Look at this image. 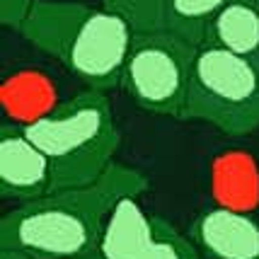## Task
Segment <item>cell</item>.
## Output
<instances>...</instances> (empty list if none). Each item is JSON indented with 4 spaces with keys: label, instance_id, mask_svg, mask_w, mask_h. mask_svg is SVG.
Segmentation results:
<instances>
[{
    "label": "cell",
    "instance_id": "obj_1",
    "mask_svg": "<svg viewBox=\"0 0 259 259\" xmlns=\"http://www.w3.org/2000/svg\"><path fill=\"white\" fill-rule=\"evenodd\" d=\"M138 169L114 162L100 180L20 201L0 221V247L32 259H82L100 252V237L112 206L124 194L146 192Z\"/></svg>",
    "mask_w": 259,
    "mask_h": 259
},
{
    "label": "cell",
    "instance_id": "obj_2",
    "mask_svg": "<svg viewBox=\"0 0 259 259\" xmlns=\"http://www.w3.org/2000/svg\"><path fill=\"white\" fill-rule=\"evenodd\" d=\"M20 32L88 88L104 92L121 85L136 29L109 8L34 0Z\"/></svg>",
    "mask_w": 259,
    "mask_h": 259
},
{
    "label": "cell",
    "instance_id": "obj_3",
    "mask_svg": "<svg viewBox=\"0 0 259 259\" xmlns=\"http://www.w3.org/2000/svg\"><path fill=\"white\" fill-rule=\"evenodd\" d=\"M22 128L51 160L54 189L100 180L114 165L121 141L107 95L95 88L56 104Z\"/></svg>",
    "mask_w": 259,
    "mask_h": 259
},
{
    "label": "cell",
    "instance_id": "obj_4",
    "mask_svg": "<svg viewBox=\"0 0 259 259\" xmlns=\"http://www.w3.org/2000/svg\"><path fill=\"white\" fill-rule=\"evenodd\" d=\"M184 119L206 121L230 136L259 128V54L196 46Z\"/></svg>",
    "mask_w": 259,
    "mask_h": 259
},
{
    "label": "cell",
    "instance_id": "obj_5",
    "mask_svg": "<svg viewBox=\"0 0 259 259\" xmlns=\"http://www.w3.org/2000/svg\"><path fill=\"white\" fill-rule=\"evenodd\" d=\"M194 54L196 46L169 29L136 32L121 88L146 112L184 119Z\"/></svg>",
    "mask_w": 259,
    "mask_h": 259
},
{
    "label": "cell",
    "instance_id": "obj_6",
    "mask_svg": "<svg viewBox=\"0 0 259 259\" xmlns=\"http://www.w3.org/2000/svg\"><path fill=\"white\" fill-rule=\"evenodd\" d=\"M54 192V167L41 148L24 134L22 124L0 126V194L29 201Z\"/></svg>",
    "mask_w": 259,
    "mask_h": 259
},
{
    "label": "cell",
    "instance_id": "obj_7",
    "mask_svg": "<svg viewBox=\"0 0 259 259\" xmlns=\"http://www.w3.org/2000/svg\"><path fill=\"white\" fill-rule=\"evenodd\" d=\"M192 240L211 259H259V221L235 206L203 211L192 228Z\"/></svg>",
    "mask_w": 259,
    "mask_h": 259
},
{
    "label": "cell",
    "instance_id": "obj_8",
    "mask_svg": "<svg viewBox=\"0 0 259 259\" xmlns=\"http://www.w3.org/2000/svg\"><path fill=\"white\" fill-rule=\"evenodd\" d=\"M141 194H124L112 206L100 237L102 259H146L155 237V215L143 211Z\"/></svg>",
    "mask_w": 259,
    "mask_h": 259
},
{
    "label": "cell",
    "instance_id": "obj_9",
    "mask_svg": "<svg viewBox=\"0 0 259 259\" xmlns=\"http://www.w3.org/2000/svg\"><path fill=\"white\" fill-rule=\"evenodd\" d=\"M203 44H215L237 54H259L257 0H230L208 24Z\"/></svg>",
    "mask_w": 259,
    "mask_h": 259
},
{
    "label": "cell",
    "instance_id": "obj_10",
    "mask_svg": "<svg viewBox=\"0 0 259 259\" xmlns=\"http://www.w3.org/2000/svg\"><path fill=\"white\" fill-rule=\"evenodd\" d=\"M230 0H165V29L192 41L203 44L208 24Z\"/></svg>",
    "mask_w": 259,
    "mask_h": 259
},
{
    "label": "cell",
    "instance_id": "obj_11",
    "mask_svg": "<svg viewBox=\"0 0 259 259\" xmlns=\"http://www.w3.org/2000/svg\"><path fill=\"white\" fill-rule=\"evenodd\" d=\"M54 107V90L39 73H24L5 85V109L17 116V124H29Z\"/></svg>",
    "mask_w": 259,
    "mask_h": 259
},
{
    "label": "cell",
    "instance_id": "obj_12",
    "mask_svg": "<svg viewBox=\"0 0 259 259\" xmlns=\"http://www.w3.org/2000/svg\"><path fill=\"white\" fill-rule=\"evenodd\" d=\"M215 189L226 206H247L257 196V172L242 155H228L215 167Z\"/></svg>",
    "mask_w": 259,
    "mask_h": 259
},
{
    "label": "cell",
    "instance_id": "obj_13",
    "mask_svg": "<svg viewBox=\"0 0 259 259\" xmlns=\"http://www.w3.org/2000/svg\"><path fill=\"white\" fill-rule=\"evenodd\" d=\"M104 8L126 17L136 32L165 29V0H102Z\"/></svg>",
    "mask_w": 259,
    "mask_h": 259
},
{
    "label": "cell",
    "instance_id": "obj_14",
    "mask_svg": "<svg viewBox=\"0 0 259 259\" xmlns=\"http://www.w3.org/2000/svg\"><path fill=\"white\" fill-rule=\"evenodd\" d=\"M0 259H32V257H27L24 252H17V249L0 247Z\"/></svg>",
    "mask_w": 259,
    "mask_h": 259
},
{
    "label": "cell",
    "instance_id": "obj_15",
    "mask_svg": "<svg viewBox=\"0 0 259 259\" xmlns=\"http://www.w3.org/2000/svg\"><path fill=\"white\" fill-rule=\"evenodd\" d=\"M82 259H102L100 254H95V257H82Z\"/></svg>",
    "mask_w": 259,
    "mask_h": 259
},
{
    "label": "cell",
    "instance_id": "obj_16",
    "mask_svg": "<svg viewBox=\"0 0 259 259\" xmlns=\"http://www.w3.org/2000/svg\"><path fill=\"white\" fill-rule=\"evenodd\" d=\"M257 5H259V0H257Z\"/></svg>",
    "mask_w": 259,
    "mask_h": 259
}]
</instances>
